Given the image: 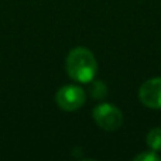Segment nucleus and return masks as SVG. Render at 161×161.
Instances as JSON below:
<instances>
[{
	"instance_id": "obj_1",
	"label": "nucleus",
	"mask_w": 161,
	"mask_h": 161,
	"mask_svg": "<svg viewBox=\"0 0 161 161\" xmlns=\"http://www.w3.org/2000/svg\"><path fill=\"white\" fill-rule=\"evenodd\" d=\"M65 69L69 78L76 82H92L97 71V62L92 51L85 47H76L69 51L65 61Z\"/></svg>"
},
{
	"instance_id": "obj_2",
	"label": "nucleus",
	"mask_w": 161,
	"mask_h": 161,
	"mask_svg": "<svg viewBox=\"0 0 161 161\" xmlns=\"http://www.w3.org/2000/svg\"><path fill=\"white\" fill-rule=\"evenodd\" d=\"M92 116L100 129L108 131L117 130L123 125V113L112 103H100L95 106Z\"/></svg>"
},
{
	"instance_id": "obj_3",
	"label": "nucleus",
	"mask_w": 161,
	"mask_h": 161,
	"mask_svg": "<svg viewBox=\"0 0 161 161\" xmlns=\"http://www.w3.org/2000/svg\"><path fill=\"white\" fill-rule=\"evenodd\" d=\"M86 95L80 86L65 85L55 93V102L58 108L65 112H74L85 105Z\"/></svg>"
},
{
	"instance_id": "obj_4",
	"label": "nucleus",
	"mask_w": 161,
	"mask_h": 161,
	"mask_svg": "<svg viewBox=\"0 0 161 161\" xmlns=\"http://www.w3.org/2000/svg\"><path fill=\"white\" fill-rule=\"evenodd\" d=\"M140 102L150 109H161V76L143 82L139 89Z\"/></svg>"
},
{
	"instance_id": "obj_5",
	"label": "nucleus",
	"mask_w": 161,
	"mask_h": 161,
	"mask_svg": "<svg viewBox=\"0 0 161 161\" xmlns=\"http://www.w3.org/2000/svg\"><path fill=\"white\" fill-rule=\"evenodd\" d=\"M147 146L153 151H161V127H156L148 131L147 134Z\"/></svg>"
},
{
	"instance_id": "obj_6",
	"label": "nucleus",
	"mask_w": 161,
	"mask_h": 161,
	"mask_svg": "<svg viewBox=\"0 0 161 161\" xmlns=\"http://www.w3.org/2000/svg\"><path fill=\"white\" fill-rule=\"evenodd\" d=\"M161 160L160 156L157 154V151H144V153L142 154H137L136 157H134V161H158Z\"/></svg>"
}]
</instances>
